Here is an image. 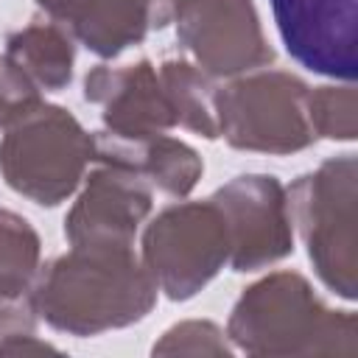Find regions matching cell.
<instances>
[{"label":"cell","mask_w":358,"mask_h":358,"mask_svg":"<svg viewBox=\"0 0 358 358\" xmlns=\"http://www.w3.org/2000/svg\"><path fill=\"white\" fill-rule=\"evenodd\" d=\"M157 296V282L134 243L70 246L39 266L31 288L36 316L53 330L78 338L143 322Z\"/></svg>","instance_id":"obj_1"},{"label":"cell","mask_w":358,"mask_h":358,"mask_svg":"<svg viewBox=\"0 0 358 358\" xmlns=\"http://www.w3.org/2000/svg\"><path fill=\"white\" fill-rule=\"evenodd\" d=\"M227 338L246 355L352 358L358 352V316L324 305L299 271H271L235 299Z\"/></svg>","instance_id":"obj_2"},{"label":"cell","mask_w":358,"mask_h":358,"mask_svg":"<svg viewBox=\"0 0 358 358\" xmlns=\"http://www.w3.org/2000/svg\"><path fill=\"white\" fill-rule=\"evenodd\" d=\"M288 193L291 224L305 241L308 260L327 291L352 302L358 296V159L338 154L296 176Z\"/></svg>","instance_id":"obj_3"},{"label":"cell","mask_w":358,"mask_h":358,"mask_svg":"<svg viewBox=\"0 0 358 358\" xmlns=\"http://www.w3.org/2000/svg\"><path fill=\"white\" fill-rule=\"evenodd\" d=\"M92 159V134L73 112L45 101L14 117L0 137V176L39 207L70 199Z\"/></svg>","instance_id":"obj_4"},{"label":"cell","mask_w":358,"mask_h":358,"mask_svg":"<svg viewBox=\"0 0 358 358\" xmlns=\"http://www.w3.org/2000/svg\"><path fill=\"white\" fill-rule=\"evenodd\" d=\"M308 84L285 70L260 67L215 87L218 137L238 151L296 154L316 143L308 120Z\"/></svg>","instance_id":"obj_5"},{"label":"cell","mask_w":358,"mask_h":358,"mask_svg":"<svg viewBox=\"0 0 358 358\" xmlns=\"http://www.w3.org/2000/svg\"><path fill=\"white\" fill-rule=\"evenodd\" d=\"M140 260L171 302L196 296L227 263L229 232L213 199L159 210L143 229Z\"/></svg>","instance_id":"obj_6"},{"label":"cell","mask_w":358,"mask_h":358,"mask_svg":"<svg viewBox=\"0 0 358 358\" xmlns=\"http://www.w3.org/2000/svg\"><path fill=\"white\" fill-rule=\"evenodd\" d=\"M171 22L190 62L210 78H235L274 62L252 0H176Z\"/></svg>","instance_id":"obj_7"},{"label":"cell","mask_w":358,"mask_h":358,"mask_svg":"<svg viewBox=\"0 0 358 358\" xmlns=\"http://www.w3.org/2000/svg\"><path fill=\"white\" fill-rule=\"evenodd\" d=\"M229 232V268L260 271L294 252L285 185L271 173H241L210 196Z\"/></svg>","instance_id":"obj_8"},{"label":"cell","mask_w":358,"mask_h":358,"mask_svg":"<svg viewBox=\"0 0 358 358\" xmlns=\"http://www.w3.org/2000/svg\"><path fill=\"white\" fill-rule=\"evenodd\" d=\"M154 207V187L134 171L95 162L64 215L70 246H126Z\"/></svg>","instance_id":"obj_9"},{"label":"cell","mask_w":358,"mask_h":358,"mask_svg":"<svg viewBox=\"0 0 358 358\" xmlns=\"http://www.w3.org/2000/svg\"><path fill=\"white\" fill-rule=\"evenodd\" d=\"M277 34L291 59L319 76L355 81L358 14L355 0H268Z\"/></svg>","instance_id":"obj_10"},{"label":"cell","mask_w":358,"mask_h":358,"mask_svg":"<svg viewBox=\"0 0 358 358\" xmlns=\"http://www.w3.org/2000/svg\"><path fill=\"white\" fill-rule=\"evenodd\" d=\"M84 98L101 106L103 129L120 137H148L176 129L157 64L148 59L112 67L95 64L84 76Z\"/></svg>","instance_id":"obj_11"},{"label":"cell","mask_w":358,"mask_h":358,"mask_svg":"<svg viewBox=\"0 0 358 358\" xmlns=\"http://www.w3.org/2000/svg\"><path fill=\"white\" fill-rule=\"evenodd\" d=\"M76 42L101 59H115L157 28L154 0H36Z\"/></svg>","instance_id":"obj_12"},{"label":"cell","mask_w":358,"mask_h":358,"mask_svg":"<svg viewBox=\"0 0 358 358\" xmlns=\"http://www.w3.org/2000/svg\"><path fill=\"white\" fill-rule=\"evenodd\" d=\"M92 162H109L140 173L154 190L187 199L204 173V162L193 145L168 131L148 137H120L106 129L92 134Z\"/></svg>","instance_id":"obj_13"},{"label":"cell","mask_w":358,"mask_h":358,"mask_svg":"<svg viewBox=\"0 0 358 358\" xmlns=\"http://www.w3.org/2000/svg\"><path fill=\"white\" fill-rule=\"evenodd\" d=\"M6 56L39 92H59L73 81L76 39L50 17L31 20L8 34Z\"/></svg>","instance_id":"obj_14"},{"label":"cell","mask_w":358,"mask_h":358,"mask_svg":"<svg viewBox=\"0 0 358 358\" xmlns=\"http://www.w3.org/2000/svg\"><path fill=\"white\" fill-rule=\"evenodd\" d=\"M165 95L171 101L176 126L204 137H218V115H215V84L207 73H201L187 59H165L157 67Z\"/></svg>","instance_id":"obj_15"},{"label":"cell","mask_w":358,"mask_h":358,"mask_svg":"<svg viewBox=\"0 0 358 358\" xmlns=\"http://www.w3.org/2000/svg\"><path fill=\"white\" fill-rule=\"evenodd\" d=\"M42 266L39 232L14 210L0 207V305L31 294Z\"/></svg>","instance_id":"obj_16"},{"label":"cell","mask_w":358,"mask_h":358,"mask_svg":"<svg viewBox=\"0 0 358 358\" xmlns=\"http://www.w3.org/2000/svg\"><path fill=\"white\" fill-rule=\"evenodd\" d=\"M308 120L313 137L352 143L358 134V92L350 81L308 90Z\"/></svg>","instance_id":"obj_17"},{"label":"cell","mask_w":358,"mask_h":358,"mask_svg":"<svg viewBox=\"0 0 358 358\" xmlns=\"http://www.w3.org/2000/svg\"><path fill=\"white\" fill-rule=\"evenodd\" d=\"M154 355H232L235 347L227 338V330L210 319H187L162 333L151 347Z\"/></svg>","instance_id":"obj_18"},{"label":"cell","mask_w":358,"mask_h":358,"mask_svg":"<svg viewBox=\"0 0 358 358\" xmlns=\"http://www.w3.org/2000/svg\"><path fill=\"white\" fill-rule=\"evenodd\" d=\"M36 308L31 294L0 305V355H42L59 352L56 344L36 336Z\"/></svg>","instance_id":"obj_19"},{"label":"cell","mask_w":358,"mask_h":358,"mask_svg":"<svg viewBox=\"0 0 358 358\" xmlns=\"http://www.w3.org/2000/svg\"><path fill=\"white\" fill-rule=\"evenodd\" d=\"M36 101H42V92L3 53L0 56V129H6L14 117H20Z\"/></svg>","instance_id":"obj_20"},{"label":"cell","mask_w":358,"mask_h":358,"mask_svg":"<svg viewBox=\"0 0 358 358\" xmlns=\"http://www.w3.org/2000/svg\"><path fill=\"white\" fill-rule=\"evenodd\" d=\"M154 6H157V28H165L171 22V17H173L176 0H154Z\"/></svg>","instance_id":"obj_21"}]
</instances>
